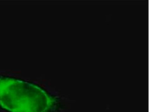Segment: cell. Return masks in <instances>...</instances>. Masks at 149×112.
<instances>
[{
    "instance_id": "cell-1",
    "label": "cell",
    "mask_w": 149,
    "mask_h": 112,
    "mask_svg": "<svg viewBox=\"0 0 149 112\" xmlns=\"http://www.w3.org/2000/svg\"><path fill=\"white\" fill-rule=\"evenodd\" d=\"M60 99L40 85L0 75V109L6 112H59Z\"/></svg>"
}]
</instances>
